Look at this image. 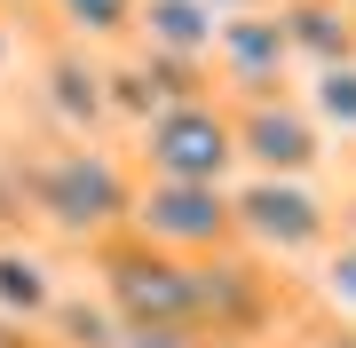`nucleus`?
<instances>
[{"label":"nucleus","instance_id":"f257e3e1","mask_svg":"<svg viewBox=\"0 0 356 348\" xmlns=\"http://www.w3.org/2000/svg\"><path fill=\"white\" fill-rule=\"evenodd\" d=\"M206 142L222 151V127H206V119H166V127H159V167L175 174V182H198V174H214L222 158H206Z\"/></svg>","mask_w":356,"mask_h":348}]
</instances>
